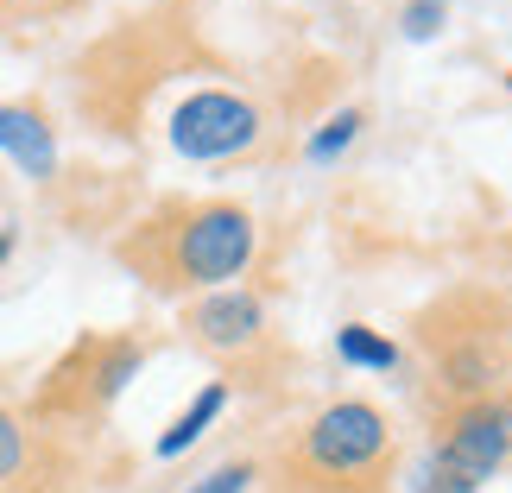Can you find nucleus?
<instances>
[{
    "instance_id": "f3484780",
    "label": "nucleus",
    "mask_w": 512,
    "mask_h": 493,
    "mask_svg": "<svg viewBox=\"0 0 512 493\" xmlns=\"http://www.w3.org/2000/svg\"><path fill=\"white\" fill-rule=\"evenodd\" d=\"M0 493H7V487H0Z\"/></svg>"
},
{
    "instance_id": "ddd939ff",
    "label": "nucleus",
    "mask_w": 512,
    "mask_h": 493,
    "mask_svg": "<svg viewBox=\"0 0 512 493\" xmlns=\"http://www.w3.org/2000/svg\"><path fill=\"white\" fill-rule=\"evenodd\" d=\"M361 127H367V114H361V108H342L336 121H329V127L317 133V140H310V159L329 165L336 152H348V146H354V133H361Z\"/></svg>"
},
{
    "instance_id": "1a4fd4ad",
    "label": "nucleus",
    "mask_w": 512,
    "mask_h": 493,
    "mask_svg": "<svg viewBox=\"0 0 512 493\" xmlns=\"http://www.w3.org/2000/svg\"><path fill=\"white\" fill-rule=\"evenodd\" d=\"M0 152L26 171V177H45L57 171V133L45 121V108H32V102H0Z\"/></svg>"
},
{
    "instance_id": "20e7f679",
    "label": "nucleus",
    "mask_w": 512,
    "mask_h": 493,
    "mask_svg": "<svg viewBox=\"0 0 512 493\" xmlns=\"http://www.w3.org/2000/svg\"><path fill=\"white\" fill-rule=\"evenodd\" d=\"M146 354L152 348L140 335H83V342L45 373V386H38V399H32V424L51 430V437L102 424L108 405L127 392V380L146 367Z\"/></svg>"
},
{
    "instance_id": "4468645a",
    "label": "nucleus",
    "mask_w": 512,
    "mask_h": 493,
    "mask_svg": "<svg viewBox=\"0 0 512 493\" xmlns=\"http://www.w3.org/2000/svg\"><path fill=\"white\" fill-rule=\"evenodd\" d=\"M443 19H449V0H405L399 32L411 38V45H424V38H437V32H443Z\"/></svg>"
},
{
    "instance_id": "f8f14e48",
    "label": "nucleus",
    "mask_w": 512,
    "mask_h": 493,
    "mask_svg": "<svg viewBox=\"0 0 512 493\" xmlns=\"http://www.w3.org/2000/svg\"><path fill=\"white\" fill-rule=\"evenodd\" d=\"M253 481H260V462H253V456H228V462H215L203 481H190L184 493H253Z\"/></svg>"
},
{
    "instance_id": "0eeeda50",
    "label": "nucleus",
    "mask_w": 512,
    "mask_h": 493,
    "mask_svg": "<svg viewBox=\"0 0 512 493\" xmlns=\"http://www.w3.org/2000/svg\"><path fill=\"white\" fill-rule=\"evenodd\" d=\"M184 335L215 361H247V354L266 348V304L260 291L247 285H222V291H203L190 310H184Z\"/></svg>"
},
{
    "instance_id": "9d476101",
    "label": "nucleus",
    "mask_w": 512,
    "mask_h": 493,
    "mask_svg": "<svg viewBox=\"0 0 512 493\" xmlns=\"http://www.w3.org/2000/svg\"><path fill=\"white\" fill-rule=\"evenodd\" d=\"M222 411H228V380H209V386L190 399V411H177V424H171L165 437H159V462L184 456V449H190L196 437H203V430H209L215 418H222Z\"/></svg>"
},
{
    "instance_id": "f03ea898",
    "label": "nucleus",
    "mask_w": 512,
    "mask_h": 493,
    "mask_svg": "<svg viewBox=\"0 0 512 493\" xmlns=\"http://www.w3.org/2000/svg\"><path fill=\"white\" fill-rule=\"evenodd\" d=\"M399 437L367 399H336L291 430L272 468V493H392Z\"/></svg>"
},
{
    "instance_id": "2eb2a0df",
    "label": "nucleus",
    "mask_w": 512,
    "mask_h": 493,
    "mask_svg": "<svg viewBox=\"0 0 512 493\" xmlns=\"http://www.w3.org/2000/svg\"><path fill=\"white\" fill-rule=\"evenodd\" d=\"M32 7H45V0H0V19H7V13H32Z\"/></svg>"
},
{
    "instance_id": "6e6552de",
    "label": "nucleus",
    "mask_w": 512,
    "mask_h": 493,
    "mask_svg": "<svg viewBox=\"0 0 512 493\" xmlns=\"http://www.w3.org/2000/svg\"><path fill=\"white\" fill-rule=\"evenodd\" d=\"M57 462H64V449H57L51 430H38L32 418L0 405V487L7 493H57Z\"/></svg>"
},
{
    "instance_id": "7ed1b4c3",
    "label": "nucleus",
    "mask_w": 512,
    "mask_h": 493,
    "mask_svg": "<svg viewBox=\"0 0 512 493\" xmlns=\"http://www.w3.org/2000/svg\"><path fill=\"white\" fill-rule=\"evenodd\" d=\"M418 348H424V380L443 399V411L494 399L512 373V310L500 298H449L443 310H430L418 323Z\"/></svg>"
},
{
    "instance_id": "39448f33",
    "label": "nucleus",
    "mask_w": 512,
    "mask_h": 493,
    "mask_svg": "<svg viewBox=\"0 0 512 493\" xmlns=\"http://www.w3.org/2000/svg\"><path fill=\"white\" fill-rule=\"evenodd\" d=\"M506 462H512V399L494 392V399L443 411L430 456L411 475V493H481Z\"/></svg>"
},
{
    "instance_id": "dca6fc26",
    "label": "nucleus",
    "mask_w": 512,
    "mask_h": 493,
    "mask_svg": "<svg viewBox=\"0 0 512 493\" xmlns=\"http://www.w3.org/2000/svg\"><path fill=\"white\" fill-rule=\"evenodd\" d=\"M13 247H19V241H13V228H7V222H0V266H7V260H13Z\"/></svg>"
},
{
    "instance_id": "423d86ee",
    "label": "nucleus",
    "mask_w": 512,
    "mask_h": 493,
    "mask_svg": "<svg viewBox=\"0 0 512 493\" xmlns=\"http://www.w3.org/2000/svg\"><path fill=\"white\" fill-rule=\"evenodd\" d=\"M266 133V114L234 89H196L171 108V127L165 140L177 159H196V165H215V159H241V152L260 146Z\"/></svg>"
},
{
    "instance_id": "f257e3e1",
    "label": "nucleus",
    "mask_w": 512,
    "mask_h": 493,
    "mask_svg": "<svg viewBox=\"0 0 512 493\" xmlns=\"http://www.w3.org/2000/svg\"><path fill=\"white\" fill-rule=\"evenodd\" d=\"M253 253H260L253 209L228 203V196H203V203L152 209L146 222L114 247V260H121L146 291L184 298V291H222L234 279H247Z\"/></svg>"
},
{
    "instance_id": "9b49d317",
    "label": "nucleus",
    "mask_w": 512,
    "mask_h": 493,
    "mask_svg": "<svg viewBox=\"0 0 512 493\" xmlns=\"http://www.w3.org/2000/svg\"><path fill=\"white\" fill-rule=\"evenodd\" d=\"M336 354H342L348 367H373V373H392V367H399V348H392L386 335H373L367 323H348L336 335Z\"/></svg>"
}]
</instances>
